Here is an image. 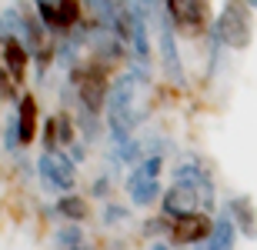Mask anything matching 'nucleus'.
Wrapping results in <instances>:
<instances>
[{"label":"nucleus","instance_id":"f257e3e1","mask_svg":"<svg viewBox=\"0 0 257 250\" xmlns=\"http://www.w3.org/2000/svg\"><path fill=\"white\" fill-rule=\"evenodd\" d=\"M110 74H114V70L107 67V64H100L97 57L70 64L67 80H70V87H74L77 107H80L84 114L100 117L107 110V97H110V87H114L110 84Z\"/></svg>","mask_w":257,"mask_h":250},{"label":"nucleus","instance_id":"f03ea898","mask_svg":"<svg viewBox=\"0 0 257 250\" xmlns=\"http://www.w3.org/2000/svg\"><path fill=\"white\" fill-rule=\"evenodd\" d=\"M214 37L227 50H247L254 40V7L250 0H224L220 14L214 17Z\"/></svg>","mask_w":257,"mask_h":250},{"label":"nucleus","instance_id":"7ed1b4c3","mask_svg":"<svg viewBox=\"0 0 257 250\" xmlns=\"http://www.w3.org/2000/svg\"><path fill=\"white\" fill-rule=\"evenodd\" d=\"M137 87V74H124V77L117 80L110 87V97H107V127H110V137H114V144H124L134 137V127H137V107H134V90Z\"/></svg>","mask_w":257,"mask_h":250},{"label":"nucleus","instance_id":"20e7f679","mask_svg":"<svg viewBox=\"0 0 257 250\" xmlns=\"http://www.w3.org/2000/svg\"><path fill=\"white\" fill-rule=\"evenodd\" d=\"M164 14L171 17L181 37H204L214 30V7L210 0H164Z\"/></svg>","mask_w":257,"mask_h":250},{"label":"nucleus","instance_id":"39448f33","mask_svg":"<svg viewBox=\"0 0 257 250\" xmlns=\"http://www.w3.org/2000/svg\"><path fill=\"white\" fill-rule=\"evenodd\" d=\"M161 167H164V157L161 154H147L144 160H137L131 173L124 180V190L131 197L134 207H154L161 200Z\"/></svg>","mask_w":257,"mask_h":250},{"label":"nucleus","instance_id":"423d86ee","mask_svg":"<svg viewBox=\"0 0 257 250\" xmlns=\"http://www.w3.org/2000/svg\"><path fill=\"white\" fill-rule=\"evenodd\" d=\"M37 173H40V183L47 190L70 193L77 187V167L64 150H44L37 157Z\"/></svg>","mask_w":257,"mask_h":250},{"label":"nucleus","instance_id":"0eeeda50","mask_svg":"<svg viewBox=\"0 0 257 250\" xmlns=\"http://www.w3.org/2000/svg\"><path fill=\"white\" fill-rule=\"evenodd\" d=\"M214 220L207 210H191V213H181V217H171V237L167 240L174 247H200V243L210 240L214 233Z\"/></svg>","mask_w":257,"mask_h":250},{"label":"nucleus","instance_id":"6e6552de","mask_svg":"<svg viewBox=\"0 0 257 250\" xmlns=\"http://www.w3.org/2000/svg\"><path fill=\"white\" fill-rule=\"evenodd\" d=\"M157 37H161L164 74H167L174 84H184V64H181V54H177V30H174L167 14H161V20H157Z\"/></svg>","mask_w":257,"mask_h":250},{"label":"nucleus","instance_id":"1a4fd4ad","mask_svg":"<svg viewBox=\"0 0 257 250\" xmlns=\"http://www.w3.org/2000/svg\"><path fill=\"white\" fill-rule=\"evenodd\" d=\"M17 110H14V117H17V134H20V147H30L34 140H37L40 134V107H37V97L30 94V90H24L20 94Z\"/></svg>","mask_w":257,"mask_h":250},{"label":"nucleus","instance_id":"9d476101","mask_svg":"<svg viewBox=\"0 0 257 250\" xmlns=\"http://www.w3.org/2000/svg\"><path fill=\"white\" fill-rule=\"evenodd\" d=\"M0 64L10 70V77L17 80V84H24L30 64H34V54H30V47L20 37H4V44H0Z\"/></svg>","mask_w":257,"mask_h":250},{"label":"nucleus","instance_id":"9b49d317","mask_svg":"<svg viewBox=\"0 0 257 250\" xmlns=\"http://www.w3.org/2000/svg\"><path fill=\"white\" fill-rule=\"evenodd\" d=\"M224 210L230 213V220H234V227H237L240 237L257 240V207H254V200H250L247 193H234V197H227Z\"/></svg>","mask_w":257,"mask_h":250},{"label":"nucleus","instance_id":"f8f14e48","mask_svg":"<svg viewBox=\"0 0 257 250\" xmlns=\"http://www.w3.org/2000/svg\"><path fill=\"white\" fill-rule=\"evenodd\" d=\"M54 213H57L64 223H84L87 217H90V203L80 197V193H60L57 203H54Z\"/></svg>","mask_w":257,"mask_h":250},{"label":"nucleus","instance_id":"ddd939ff","mask_svg":"<svg viewBox=\"0 0 257 250\" xmlns=\"http://www.w3.org/2000/svg\"><path fill=\"white\" fill-rule=\"evenodd\" d=\"M57 17H60V34L84 30V24H87V4H84V0H57Z\"/></svg>","mask_w":257,"mask_h":250},{"label":"nucleus","instance_id":"4468645a","mask_svg":"<svg viewBox=\"0 0 257 250\" xmlns=\"http://www.w3.org/2000/svg\"><path fill=\"white\" fill-rule=\"evenodd\" d=\"M237 243V227L230 220V213H217V220H214V233H210V240L204 243V250H234Z\"/></svg>","mask_w":257,"mask_h":250},{"label":"nucleus","instance_id":"2eb2a0df","mask_svg":"<svg viewBox=\"0 0 257 250\" xmlns=\"http://www.w3.org/2000/svg\"><path fill=\"white\" fill-rule=\"evenodd\" d=\"M80 243H87V233L80 230V223H64V227L54 233V247L57 250H74V247H80Z\"/></svg>","mask_w":257,"mask_h":250},{"label":"nucleus","instance_id":"dca6fc26","mask_svg":"<svg viewBox=\"0 0 257 250\" xmlns=\"http://www.w3.org/2000/svg\"><path fill=\"white\" fill-rule=\"evenodd\" d=\"M57 147L60 150H70L77 144V130H74V114H67V110H57Z\"/></svg>","mask_w":257,"mask_h":250},{"label":"nucleus","instance_id":"f3484780","mask_svg":"<svg viewBox=\"0 0 257 250\" xmlns=\"http://www.w3.org/2000/svg\"><path fill=\"white\" fill-rule=\"evenodd\" d=\"M34 10H37V17L44 20V27L50 34H60V17H57V0H30Z\"/></svg>","mask_w":257,"mask_h":250},{"label":"nucleus","instance_id":"a211bd4d","mask_svg":"<svg viewBox=\"0 0 257 250\" xmlns=\"http://www.w3.org/2000/svg\"><path fill=\"white\" fill-rule=\"evenodd\" d=\"M20 94H24V90H20V84L10 77V70L0 64V100H7V104H17Z\"/></svg>","mask_w":257,"mask_h":250},{"label":"nucleus","instance_id":"6ab92c4d","mask_svg":"<svg viewBox=\"0 0 257 250\" xmlns=\"http://www.w3.org/2000/svg\"><path fill=\"white\" fill-rule=\"evenodd\" d=\"M40 140H44V150H60L57 147V117L54 114L44 120V134H40Z\"/></svg>","mask_w":257,"mask_h":250},{"label":"nucleus","instance_id":"aec40b11","mask_svg":"<svg viewBox=\"0 0 257 250\" xmlns=\"http://www.w3.org/2000/svg\"><path fill=\"white\" fill-rule=\"evenodd\" d=\"M104 220L107 223L127 220V207H120V203H104Z\"/></svg>","mask_w":257,"mask_h":250},{"label":"nucleus","instance_id":"412c9836","mask_svg":"<svg viewBox=\"0 0 257 250\" xmlns=\"http://www.w3.org/2000/svg\"><path fill=\"white\" fill-rule=\"evenodd\" d=\"M90 190H94V197H100V200H104L107 193H110V183H107V177H97V180H94V187H90Z\"/></svg>","mask_w":257,"mask_h":250},{"label":"nucleus","instance_id":"4be33fe9","mask_svg":"<svg viewBox=\"0 0 257 250\" xmlns=\"http://www.w3.org/2000/svg\"><path fill=\"white\" fill-rule=\"evenodd\" d=\"M151 250H174V243H171V240H154Z\"/></svg>","mask_w":257,"mask_h":250},{"label":"nucleus","instance_id":"5701e85b","mask_svg":"<svg viewBox=\"0 0 257 250\" xmlns=\"http://www.w3.org/2000/svg\"><path fill=\"white\" fill-rule=\"evenodd\" d=\"M74 250H94V247H90V243H80V247H74Z\"/></svg>","mask_w":257,"mask_h":250},{"label":"nucleus","instance_id":"b1692460","mask_svg":"<svg viewBox=\"0 0 257 250\" xmlns=\"http://www.w3.org/2000/svg\"><path fill=\"white\" fill-rule=\"evenodd\" d=\"M250 7H254V14H257V0H250Z\"/></svg>","mask_w":257,"mask_h":250}]
</instances>
